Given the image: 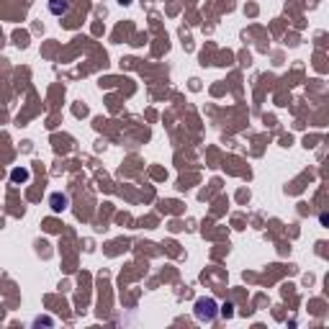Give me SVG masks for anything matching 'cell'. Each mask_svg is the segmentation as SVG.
Instances as JSON below:
<instances>
[{
	"label": "cell",
	"instance_id": "cell-1",
	"mask_svg": "<svg viewBox=\"0 0 329 329\" xmlns=\"http://www.w3.org/2000/svg\"><path fill=\"white\" fill-rule=\"evenodd\" d=\"M49 203H52V211L54 214H59V211H65V208H67V196H62V193H52V196H49Z\"/></svg>",
	"mask_w": 329,
	"mask_h": 329
},
{
	"label": "cell",
	"instance_id": "cell-2",
	"mask_svg": "<svg viewBox=\"0 0 329 329\" xmlns=\"http://www.w3.org/2000/svg\"><path fill=\"white\" fill-rule=\"evenodd\" d=\"M49 10L54 16H65V13H70V3L67 0H49Z\"/></svg>",
	"mask_w": 329,
	"mask_h": 329
},
{
	"label": "cell",
	"instance_id": "cell-3",
	"mask_svg": "<svg viewBox=\"0 0 329 329\" xmlns=\"http://www.w3.org/2000/svg\"><path fill=\"white\" fill-rule=\"evenodd\" d=\"M10 180L13 183H26L28 180V170L26 167H16V170L10 172Z\"/></svg>",
	"mask_w": 329,
	"mask_h": 329
}]
</instances>
